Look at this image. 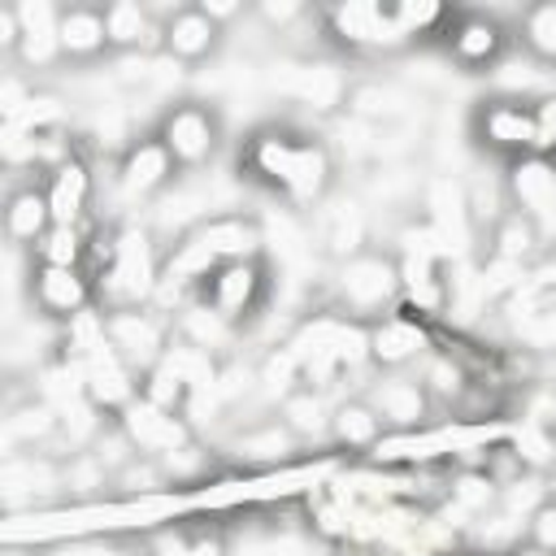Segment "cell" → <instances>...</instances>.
I'll return each instance as SVG.
<instances>
[{
    "mask_svg": "<svg viewBox=\"0 0 556 556\" xmlns=\"http://www.w3.org/2000/svg\"><path fill=\"white\" fill-rule=\"evenodd\" d=\"M330 408L334 404H326V395L321 391H313V387H295L274 413L308 443V439H326V430H330Z\"/></svg>",
    "mask_w": 556,
    "mask_h": 556,
    "instance_id": "cell-34",
    "label": "cell"
},
{
    "mask_svg": "<svg viewBox=\"0 0 556 556\" xmlns=\"http://www.w3.org/2000/svg\"><path fill=\"white\" fill-rule=\"evenodd\" d=\"M348 74L334 65V61H313V65H291V78H287V96H295L300 104H308L313 113L321 117H334L343 113L348 104Z\"/></svg>",
    "mask_w": 556,
    "mask_h": 556,
    "instance_id": "cell-27",
    "label": "cell"
},
{
    "mask_svg": "<svg viewBox=\"0 0 556 556\" xmlns=\"http://www.w3.org/2000/svg\"><path fill=\"white\" fill-rule=\"evenodd\" d=\"M317 26L334 48L352 56H391V52L413 48L395 17V4H374V0L326 4L317 9Z\"/></svg>",
    "mask_w": 556,
    "mask_h": 556,
    "instance_id": "cell-4",
    "label": "cell"
},
{
    "mask_svg": "<svg viewBox=\"0 0 556 556\" xmlns=\"http://www.w3.org/2000/svg\"><path fill=\"white\" fill-rule=\"evenodd\" d=\"M0 482H4V504L9 508L35 504L48 491H65V456H56V452H9L4 469H0Z\"/></svg>",
    "mask_w": 556,
    "mask_h": 556,
    "instance_id": "cell-20",
    "label": "cell"
},
{
    "mask_svg": "<svg viewBox=\"0 0 556 556\" xmlns=\"http://www.w3.org/2000/svg\"><path fill=\"white\" fill-rule=\"evenodd\" d=\"M165 486H169L165 465H161L156 456H139V452H130V456L113 469V478H109V491L122 495V500H143V495L165 491Z\"/></svg>",
    "mask_w": 556,
    "mask_h": 556,
    "instance_id": "cell-35",
    "label": "cell"
},
{
    "mask_svg": "<svg viewBox=\"0 0 556 556\" xmlns=\"http://www.w3.org/2000/svg\"><path fill=\"white\" fill-rule=\"evenodd\" d=\"M152 135L165 143V152L174 156V165L182 174H195V169H204V165L217 161L222 139H226V126H222L217 104L195 100V96H182V100H169L161 109Z\"/></svg>",
    "mask_w": 556,
    "mask_h": 556,
    "instance_id": "cell-5",
    "label": "cell"
},
{
    "mask_svg": "<svg viewBox=\"0 0 556 556\" xmlns=\"http://www.w3.org/2000/svg\"><path fill=\"white\" fill-rule=\"evenodd\" d=\"M434 348V326L395 308L391 317L369 326V369L374 374H404Z\"/></svg>",
    "mask_w": 556,
    "mask_h": 556,
    "instance_id": "cell-14",
    "label": "cell"
},
{
    "mask_svg": "<svg viewBox=\"0 0 556 556\" xmlns=\"http://www.w3.org/2000/svg\"><path fill=\"white\" fill-rule=\"evenodd\" d=\"M469 139L478 152L495 156L500 165L534 152V122H530V96L521 91H495L482 96L469 109Z\"/></svg>",
    "mask_w": 556,
    "mask_h": 556,
    "instance_id": "cell-7",
    "label": "cell"
},
{
    "mask_svg": "<svg viewBox=\"0 0 556 556\" xmlns=\"http://www.w3.org/2000/svg\"><path fill=\"white\" fill-rule=\"evenodd\" d=\"M104 334L113 343V352L143 378L174 343V317L161 313L156 304H139V308H113L104 313Z\"/></svg>",
    "mask_w": 556,
    "mask_h": 556,
    "instance_id": "cell-9",
    "label": "cell"
},
{
    "mask_svg": "<svg viewBox=\"0 0 556 556\" xmlns=\"http://www.w3.org/2000/svg\"><path fill=\"white\" fill-rule=\"evenodd\" d=\"M143 556H230V534L222 526L169 521L143 539Z\"/></svg>",
    "mask_w": 556,
    "mask_h": 556,
    "instance_id": "cell-29",
    "label": "cell"
},
{
    "mask_svg": "<svg viewBox=\"0 0 556 556\" xmlns=\"http://www.w3.org/2000/svg\"><path fill=\"white\" fill-rule=\"evenodd\" d=\"M17 13H22V48H17L13 65H22V74H39V70L65 65L61 61V39H56L61 4H52V0H17Z\"/></svg>",
    "mask_w": 556,
    "mask_h": 556,
    "instance_id": "cell-21",
    "label": "cell"
},
{
    "mask_svg": "<svg viewBox=\"0 0 556 556\" xmlns=\"http://www.w3.org/2000/svg\"><path fill=\"white\" fill-rule=\"evenodd\" d=\"M252 17H256V22H265V26H269V35H287L295 22L313 17V9H308V4H300V0H261V4L252 9Z\"/></svg>",
    "mask_w": 556,
    "mask_h": 556,
    "instance_id": "cell-39",
    "label": "cell"
},
{
    "mask_svg": "<svg viewBox=\"0 0 556 556\" xmlns=\"http://www.w3.org/2000/svg\"><path fill=\"white\" fill-rule=\"evenodd\" d=\"M204 13L226 30L230 22H239V17H252V9H243V4H230V0H204Z\"/></svg>",
    "mask_w": 556,
    "mask_h": 556,
    "instance_id": "cell-42",
    "label": "cell"
},
{
    "mask_svg": "<svg viewBox=\"0 0 556 556\" xmlns=\"http://www.w3.org/2000/svg\"><path fill=\"white\" fill-rule=\"evenodd\" d=\"M547 252V235H543V222L508 208L491 230L486 239L478 243V261H504V265H521L530 269L539 256Z\"/></svg>",
    "mask_w": 556,
    "mask_h": 556,
    "instance_id": "cell-23",
    "label": "cell"
},
{
    "mask_svg": "<svg viewBox=\"0 0 556 556\" xmlns=\"http://www.w3.org/2000/svg\"><path fill=\"white\" fill-rule=\"evenodd\" d=\"M330 313L348 317V321H361V326H374L382 317H391L400 308V269H395V256L391 248H369L352 261H339L330 265Z\"/></svg>",
    "mask_w": 556,
    "mask_h": 556,
    "instance_id": "cell-3",
    "label": "cell"
},
{
    "mask_svg": "<svg viewBox=\"0 0 556 556\" xmlns=\"http://www.w3.org/2000/svg\"><path fill=\"white\" fill-rule=\"evenodd\" d=\"M439 43H443V56L460 74H486L508 56L513 26L495 13H482V9H456Z\"/></svg>",
    "mask_w": 556,
    "mask_h": 556,
    "instance_id": "cell-8",
    "label": "cell"
},
{
    "mask_svg": "<svg viewBox=\"0 0 556 556\" xmlns=\"http://www.w3.org/2000/svg\"><path fill=\"white\" fill-rule=\"evenodd\" d=\"M61 61L65 65H96L113 56L109 26H104V4H61Z\"/></svg>",
    "mask_w": 556,
    "mask_h": 556,
    "instance_id": "cell-22",
    "label": "cell"
},
{
    "mask_svg": "<svg viewBox=\"0 0 556 556\" xmlns=\"http://www.w3.org/2000/svg\"><path fill=\"white\" fill-rule=\"evenodd\" d=\"M504 178V195H508V208L534 217V222H552L556 217V156H539V152H526L517 161H508L500 169Z\"/></svg>",
    "mask_w": 556,
    "mask_h": 556,
    "instance_id": "cell-18",
    "label": "cell"
},
{
    "mask_svg": "<svg viewBox=\"0 0 556 556\" xmlns=\"http://www.w3.org/2000/svg\"><path fill=\"white\" fill-rule=\"evenodd\" d=\"M269 295H274V269H269V252H265V256H243V261L217 265L195 300H204L230 326L248 330L269 308Z\"/></svg>",
    "mask_w": 556,
    "mask_h": 556,
    "instance_id": "cell-6",
    "label": "cell"
},
{
    "mask_svg": "<svg viewBox=\"0 0 556 556\" xmlns=\"http://www.w3.org/2000/svg\"><path fill=\"white\" fill-rule=\"evenodd\" d=\"M361 395L378 408L387 434H413V430H421V426L430 421V413H434V404H430L421 378L408 374V369H404V374H374V382H365Z\"/></svg>",
    "mask_w": 556,
    "mask_h": 556,
    "instance_id": "cell-15",
    "label": "cell"
},
{
    "mask_svg": "<svg viewBox=\"0 0 556 556\" xmlns=\"http://www.w3.org/2000/svg\"><path fill=\"white\" fill-rule=\"evenodd\" d=\"M43 191H48V204H52V226H91L96 174H91V161L78 148L56 169L43 174Z\"/></svg>",
    "mask_w": 556,
    "mask_h": 556,
    "instance_id": "cell-19",
    "label": "cell"
},
{
    "mask_svg": "<svg viewBox=\"0 0 556 556\" xmlns=\"http://www.w3.org/2000/svg\"><path fill=\"white\" fill-rule=\"evenodd\" d=\"M421 96L413 87H404L400 78H356L348 87V104L343 113L369 130H391V126H404L413 122Z\"/></svg>",
    "mask_w": 556,
    "mask_h": 556,
    "instance_id": "cell-16",
    "label": "cell"
},
{
    "mask_svg": "<svg viewBox=\"0 0 556 556\" xmlns=\"http://www.w3.org/2000/svg\"><path fill=\"white\" fill-rule=\"evenodd\" d=\"M52 230V204L43 182H17L4 195V239L22 252H30Z\"/></svg>",
    "mask_w": 556,
    "mask_h": 556,
    "instance_id": "cell-25",
    "label": "cell"
},
{
    "mask_svg": "<svg viewBox=\"0 0 556 556\" xmlns=\"http://www.w3.org/2000/svg\"><path fill=\"white\" fill-rule=\"evenodd\" d=\"M460 195H465V217H469V230H473V243L486 239V230L508 213V195H504V178H465L460 182Z\"/></svg>",
    "mask_w": 556,
    "mask_h": 556,
    "instance_id": "cell-32",
    "label": "cell"
},
{
    "mask_svg": "<svg viewBox=\"0 0 556 556\" xmlns=\"http://www.w3.org/2000/svg\"><path fill=\"white\" fill-rule=\"evenodd\" d=\"M317 248H321L326 265H339V261H352V256L369 252V248H374L369 208H365L361 200L330 195V200L317 208Z\"/></svg>",
    "mask_w": 556,
    "mask_h": 556,
    "instance_id": "cell-17",
    "label": "cell"
},
{
    "mask_svg": "<svg viewBox=\"0 0 556 556\" xmlns=\"http://www.w3.org/2000/svg\"><path fill=\"white\" fill-rule=\"evenodd\" d=\"M113 426L122 430V439H126L139 456H156V460H169V456H178L182 447L195 443L191 417L169 413V408H156V404L143 400V395H135V400L113 417Z\"/></svg>",
    "mask_w": 556,
    "mask_h": 556,
    "instance_id": "cell-11",
    "label": "cell"
},
{
    "mask_svg": "<svg viewBox=\"0 0 556 556\" xmlns=\"http://www.w3.org/2000/svg\"><path fill=\"white\" fill-rule=\"evenodd\" d=\"M456 9L447 4H434V0H417V4H395V17L408 35V43H421V39H443L447 22H452Z\"/></svg>",
    "mask_w": 556,
    "mask_h": 556,
    "instance_id": "cell-36",
    "label": "cell"
},
{
    "mask_svg": "<svg viewBox=\"0 0 556 556\" xmlns=\"http://www.w3.org/2000/svg\"><path fill=\"white\" fill-rule=\"evenodd\" d=\"M26 295H30V308L56 326H70L83 313L100 308L91 269H74V265H30L26 269Z\"/></svg>",
    "mask_w": 556,
    "mask_h": 556,
    "instance_id": "cell-10",
    "label": "cell"
},
{
    "mask_svg": "<svg viewBox=\"0 0 556 556\" xmlns=\"http://www.w3.org/2000/svg\"><path fill=\"white\" fill-rule=\"evenodd\" d=\"M526 547H534L539 556H556V500L543 495L530 517H526Z\"/></svg>",
    "mask_w": 556,
    "mask_h": 556,
    "instance_id": "cell-37",
    "label": "cell"
},
{
    "mask_svg": "<svg viewBox=\"0 0 556 556\" xmlns=\"http://www.w3.org/2000/svg\"><path fill=\"white\" fill-rule=\"evenodd\" d=\"M30 96H35V83L22 70H4V78H0V117L13 122L30 104Z\"/></svg>",
    "mask_w": 556,
    "mask_h": 556,
    "instance_id": "cell-40",
    "label": "cell"
},
{
    "mask_svg": "<svg viewBox=\"0 0 556 556\" xmlns=\"http://www.w3.org/2000/svg\"><path fill=\"white\" fill-rule=\"evenodd\" d=\"M174 334H178L182 343H191V348L217 356V361H222V352H230V348L243 339V330L230 326L222 313H213L204 300H191V304H182V308L174 313Z\"/></svg>",
    "mask_w": 556,
    "mask_h": 556,
    "instance_id": "cell-30",
    "label": "cell"
},
{
    "mask_svg": "<svg viewBox=\"0 0 556 556\" xmlns=\"http://www.w3.org/2000/svg\"><path fill=\"white\" fill-rule=\"evenodd\" d=\"M226 30L204 13V4H178L161 13V56L178 70H195L222 52Z\"/></svg>",
    "mask_w": 556,
    "mask_h": 556,
    "instance_id": "cell-13",
    "label": "cell"
},
{
    "mask_svg": "<svg viewBox=\"0 0 556 556\" xmlns=\"http://www.w3.org/2000/svg\"><path fill=\"white\" fill-rule=\"evenodd\" d=\"M478 556H495V552H478ZM504 556H539L534 547H517V552H504Z\"/></svg>",
    "mask_w": 556,
    "mask_h": 556,
    "instance_id": "cell-44",
    "label": "cell"
},
{
    "mask_svg": "<svg viewBox=\"0 0 556 556\" xmlns=\"http://www.w3.org/2000/svg\"><path fill=\"white\" fill-rule=\"evenodd\" d=\"M326 439L339 447V452H374L382 439H387V426L378 417V408L365 400V395H343L334 400L330 408V430Z\"/></svg>",
    "mask_w": 556,
    "mask_h": 556,
    "instance_id": "cell-28",
    "label": "cell"
},
{
    "mask_svg": "<svg viewBox=\"0 0 556 556\" xmlns=\"http://www.w3.org/2000/svg\"><path fill=\"white\" fill-rule=\"evenodd\" d=\"M17 48H22V13L17 4H0V56L13 65Z\"/></svg>",
    "mask_w": 556,
    "mask_h": 556,
    "instance_id": "cell-41",
    "label": "cell"
},
{
    "mask_svg": "<svg viewBox=\"0 0 556 556\" xmlns=\"http://www.w3.org/2000/svg\"><path fill=\"white\" fill-rule=\"evenodd\" d=\"M513 39L526 48L530 61L556 70V0L543 4H526L513 22Z\"/></svg>",
    "mask_w": 556,
    "mask_h": 556,
    "instance_id": "cell-31",
    "label": "cell"
},
{
    "mask_svg": "<svg viewBox=\"0 0 556 556\" xmlns=\"http://www.w3.org/2000/svg\"><path fill=\"white\" fill-rule=\"evenodd\" d=\"M87 261H91V226H52L30 248V265H74V269H87Z\"/></svg>",
    "mask_w": 556,
    "mask_h": 556,
    "instance_id": "cell-33",
    "label": "cell"
},
{
    "mask_svg": "<svg viewBox=\"0 0 556 556\" xmlns=\"http://www.w3.org/2000/svg\"><path fill=\"white\" fill-rule=\"evenodd\" d=\"M543 491H547V495H552V500H556V460H552V469H547V473H543Z\"/></svg>",
    "mask_w": 556,
    "mask_h": 556,
    "instance_id": "cell-43",
    "label": "cell"
},
{
    "mask_svg": "<svg viewBox=\"0 0 556 556\" xmlns=\"http://www.w3.org/2000/svg\"><path fill=\"white\" fill-rule=\"evenodd\" d=\"M104 26H109V43H113V56H148V52H161V13H152L148 4H135V0H113L104 4Z\"/></svg>",
    "mask_w": 556,
    "mask_h": 556,
    "instance_id": "cell-26",
    "label": "cell"
},
{
    "mask_svg": "<svg viewBox=\"0 0 556 556\" xmlns=\"http://www.w3.org/2000/svg\"><path fill=\"white\" fill-rule=\"evenodd\" d=\"M304 447V439L274 413V417H256L248 421L243 430L230 434V452L243 460V465H287L295 452Z\"/></svg>",
    "mask_w": 556,
    "mask_h": 556,
    "instance_id": "cell-24",
    "label": "cell"
},
{
    "mask_svg": "<svg viewBox=\"0 0 556 556\" xmlns=\"http://www.w3.org/2000/svg\"><path fill=\"white\" fill-rule=\"evenodd\" d=\"M161 261H165V243H161L148 226L117 222L109 261L91 274V278H96L100 313L152 304V295H156V287H161Z\"/></svg>",
    "mask_w": 556,
    "mask_h": 556,
    "instance_id": "cell-2",
    "label": "cell"
},
{
    "mask_svg": "<svg viewBox=\"0 0 556 556\" xmlns=\"http://www.w3.org/2000/svg\"><path fill=\"white\" fill-rule=\"evenodd\" d=\"M239 178L278 195L295 213H317L339 182L334 148L291 122H261L239 143Z\"/></svg>",
    "mask_w": 556,
    "mask_h": 556,
    "instance_id": "cell-1",
    "label": "cell"
},
{
    "mask_svg": "<svg viewBox=\"0 0 556 556\" xmlns=\"http://www.w3.org/2000/svg\"><path fill=\"white\" fill-rule=\"evenodd\" d=\"M178 174L182 169L174 165V156L165 152V143L152 130L139 135V139H130L122 148L117 165H113V182H117V195L126 204H148V200L165 195L178 182Z\"/></svg>",
    "mask_w": 556,
    "mask_h": 556,
    "instance_id": "cell-12",
    "label": "cell"
},
{
    "mask_svg": "<svg viewBox=\"0 0 556 556\" xmlns=\"http://www.w3.org/2000/svg\"><path fill=\"white\" fill-rule=\"evenodd\" d=\"M530 122H534V152L556 156V91L530 96Z\"/></svg>",
    "mask_w": 556,
    "mask_h": 556,
    "instance_id": "cell-38",
    "label": "cell"
}]
</instances>
